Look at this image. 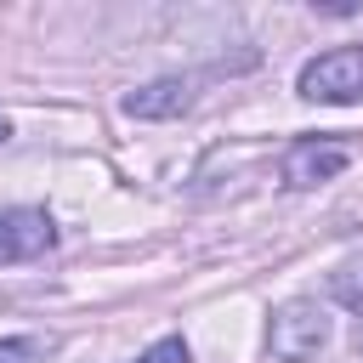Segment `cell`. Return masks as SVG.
Wrapping results in <instances>:
<instances>
[{
    "mask_svg": "<svg viewBox=\"0 0 363 363\" xmlns=\"http://www.w3.org/2000/svg\"><path fill=\"white\" fill-rule=\"evenodd\" d=\"M193 102H199V79L164 74V79H147V85L125 91L119 113H130V119H182V113H193Z\"/></svg>",
    "mask_w": 363,
    "mask_h": 363,
    "instance_id": "277c9868",
    "label": "cell"
},
{
    "mask_svg": "<svg viewBox=\"0 0 363 363\" xmlns=\"http://www.w3.org/2000/svg\"><path fill=\"white\" fill-rule=\"evenodd\" d=\"M57 244V221L40 204H6L0 210V267L11 261H34Z\"/></svg>",
    "mask_w": 363,
    "mask_h": 363,
    "instance_id": "3957f363",
    "label": "cell"
},
{
    "mask_svg": "<svg viewBox=\"0 0 363 363\" xmlns=\"http://www.w3.org/2000/svg\"><path fill=\"white\" fill-rule=\"evenodd\" d=\"M352 352L363 357V318H357V329H352Z\"/></svg>",
    "mask_w": 363,
    "mask_h": 363,
    "instance_id": "9c48e42d",
    "label": "cell"
},
{
    "mask_svg": "<svg viewBox=\"0 0 363 363\" xmlns=\"http://www.w3.org/2000/svg\"><path fill=\"white\" fill-rule=\"evenodd\" d=\"M57 352L51 335H6L0 340V363H45Z\"/></svg>",
    "mask_w": 363,
    "mask_h": 363,
    "instance_id": "8992f818",
    "label": "cell"
},
{
    "mask_svg": "<svg viewBox=\"0 0 363 363\" xmlns=\"http://www.w3.org/2000/svg\"><path fill=\"white\" fill-rule=\"evenodd\" d=\"M136 363H193V357H187V340H182V335H164V340H153Z\"/></svg>",
    "mask_w": 363,
    "mask_h": 363,
    "instance_id": "ba28073f",
    "label": "cell"
},
{
    "mask_svg": "<svg viewBox=\"0 0 363 363\" xmlns=\"http://www.w3.org/2000/svg\"><path fill=\"white\" fill-rule=\"evenodd\" d=\"M295 91H301L306 102H329V108H352V102H363V45L318 51L312 62H301Z\"/></svg>",
    "mask_w": 363,
    "mask_h": 363,
    "instance_id": "7a4b0ae2",
    "label": "cell"
},
{
    "mask_svg": "<svg viewBox=\"0 0 363 363\" xmlns=\"http://www.w3.org/2000/svg\"><path fill=\"white\" fill-rule=\"evenodd\" d=\"M329 346V312L306 295L272 306V323H267V357L272 363H312L318 352Z\"/></svg>",
    "mask_w": 363,
    "mask_h": 363,
    "instance_id": "6da1fadb",
    "label": "cell"
},
{
    "mask_svg": "<svg viewBox=\"0 0 363 363\" xmlns=\"http://www.w3.org/2000/svg\"><path fill=\"white\" fill-rule=\"evenodd\" d=\"M346 147L335 142V136H301V142H289L284 147V187H318V182H335L340 170H346Z\"/></svg>",
    "mask_w": 363,
    "mask_h": 363,
    "instance_id": "5b68a950",
    "label": "cell"
},
{
    "mask_svg": "<svg viewBox=\"0 0 363 363\" xmlns=\"http://www.w3.org/2000/svg\"><path fill=\"white\" fill-rule=\"evenodd\" d=\"M0 142H11V119L6 113H0Z\"/></svg>",
    "mask_w": 363,
    "mask_h": 363,
    "instance_id": "30bf717a",
    "label": "cell"
},
{
    "mask_svg": "<svg viewBox=\"0 0 363 363\" xmlns=\"http://www.w3.org/2000/svg\"><path fill=\"white\" fill-rule=\"evenodd\" d=\"M329 295H335L340 306L363 312V261H346V267H335V272H329Z\"/></svg>",
    "mask_w": 363,
    "mask_h": 363,
    "instance_id": "52a82bcc",
    "label": "cell"
}]
</instances>
